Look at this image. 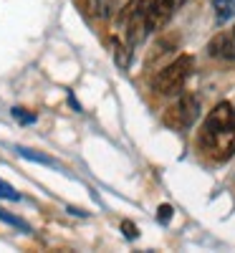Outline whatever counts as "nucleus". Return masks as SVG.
<instances>
[{"mask_svg": "<svg viewBox=\"0 0 235 253\" xmlns=\"http://www.w3.org/2000/svg\"><path fill=\"white\" fill-rule=\"evenodd\" d=\"M197 117H200V99L195 94H182L172 107L164 112L162 119H164V124L169 126V129L182 132V129H187V126L195 124Z\"/></svg>", "mask_w": 235, "mask_h": 253, "instance_id": "4", "label": "nucleus"}, {"mask_svg": "<svg viewBox=\"0 0 235 253\" xmlns=\"http://www.w3.org/2000/svg\"><path fill=\"white\" fill-rule=\"evenodd\" d=\"M13 117H15V122H20V124H33V122L38 119L33 112H26L23 107H15V109H13Z\"/></svg>", "mask_w": 235, "mask_h": 253, "instance_id": "11", "label": "nucleus"}, {"mask_svg": "<svg viewBox=\"0 0 235 253\" xmlns=\"http://www.w3.org/2000/svg\"><path fill=\"white\" fill-rule=\"evenodd\" d=\"M157 220H159V223H169V220H172V205H159Z\"/></svg>", "mask_w": 235, "mask_h": 253, "instance_id": "12", "label": "nucleus"}, {"mask_svg": "<svg viewBox=\"0 0 235 253\" xmlns=\"http://www.w3.org/2000/svg\"><path fill=\"white\" fill-rule=\"evenodd\" d=\"M187 0H152L149 3V31H162Z\"/></svg>", "mask_w": 235, "mask_h": 253, "instance_id": "5", "label": "nucleus"}, {"mask_svg": "<svg viewBox=\"0 0 235 253\" xmlns=\"http://www.w3.org/2000/svg\"><path fill=\"white\" fill-rule=\"evenodd\" d=\"M121 230H124L126 238H137V225H134L132 220H124V223H121Z\"/></svg>", "mask_w": 235, "mask_h": 253, "instance_id": "13", "label": "nucleus"}, {"mask_svg": "<svg viewBox=\"0 0 235 253\" xmlns=\"http://www.w3.org/2000/svg\"><path fill=\"white\" fill-rule=\"evenodd\" d=\"M200 150L215 162H225L235 155V107L230 101H220L202 122Z\"/></svg>", "mask_w": 235, "mask_h": 253, "instance_id": "1", "label": "nucleus"}, {"mask_svg": "<svg viewBox=\"0 0 235 253\" xmlns=\"http://www.w3.org/2000/svg\"><path fill=\"white\" fill-rule=\"evenodd\" d=\"M207 53L212 58H220V61H233L235 58V28L220 31L212 36V41L207 43Z\"/></svg>", "mask_w": 235, "mask_h": 253, "instance_id": "6", "label": "nucleus"}, {"mask_svg": "<svg viewBox=\"0 0 235 253\" xmlns=\"http://www.w3.org/2000/svg\"><path fill=\"white\" fill-rule=\"evenodd\" d=\"M114 48H117V63L121 69L129 66V53H132V46L126 41H114Z\"/></svg>", "mask_w": 235, "mask_h": 253, "instance_id": "9", "label": "nucleus"}, {"mask_svg": "<svg viewBox=\"0 0 235 253\" xmlns=\"http://www.w3.org/2000/svg\"><path fill=\"white\" fill-rule=\"evenodd\" d=\"M119 28L132 48L139 46L149 33V0H129L119 10Z\"/></svg>", "mask_w": 235, "mask_h": 253, "instance_id": "2", "label": "nucleus"}, {"mask_svg": "<svg viewBox=\"0 0 235 253\" xmlns=\"http://www.w3.org/2000/svg\"><path fill=\"white\" fill-rule=\"evenodd\" d=\"M18 155L26 157V160H33V162H40V165L56 167V160H53V157H48V155H43V152H33V150H28V147H18Z\"/></svg>", "mask_w": 235, "mask_h": 253, "instance_id": "8", "label": "nucleus"}, {"mask_svg": "<svg viewBox=\"0 0 235 253\" xmlns=\"http://www.w3.org/2000/svg\"><path fill=\"white\" fill-rule=\"evenodd\" d=\"M192 69H195V58L192 56H177L172 63H167V66H162L155 76V91L162 94V96H175V94H182L185 84L192 74Z\"/></svg>", "mask_w": 235, "mask_h": 253, "instance_id": "3", "label": "nucleus"}, {"mask_svg": "<svg viewBox=\"0 0 235 253\" xmlns=\"http://www.w3.org/2000/svg\"><path fill=\"white\" fill-rule=\"evenodd\" d=\"M212 10H215L218 23H228L235 18V0H212Z\"/></svg>", "mask_w": 235, "mask_h": 253, "instance_id": "7", "label": "nucleus"}, {"mask_svg": "<svg viewBox=\"0 0 235 253\" xmlns=\"http://www.w3.org/2000/svg\"><path fill=\"white\" fill-rule=\"evenodd\" d=\"M0 200H10V203H18L20 200V193L8 180H3V177H0Z\"/></svg>", "mask_w": 235, "mask_h": 253, "instance_id": "10", "label": "nucleus"}]
</instances>
